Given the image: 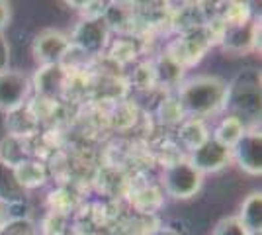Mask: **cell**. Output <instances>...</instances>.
Returning <instances> with one entry per match:
<instances>
[{
    "label": "cell",
    "instance_id": "obj_24",
    "mask_svg": "<svg viewBox=\"0 0 262 235\" xmlns=\"http://www.w3.org/2000/svg\"><path fill=\"white\" fill-rule=\"evenodd\" d=\"M249 235H262V231H249Z\"/></svg>",
    "mask_w": 262,
    "mask_h": 235
},
{
    "label": "cell",
    "instance_id": "obj_15",
    "mask_svg": "<svg viewBox=\"0 0 262 235\" xmlns=\"http://www.w3.org/2000/svg\"><path fill=\"white\" fill-rule=\"evenodd\" d=\"M241 224L247 231H262V192L252 190L241 204V212L237 213Z\"/></svg>",
    "mask_w": 262,
    "mask_h": 235
},
{
    "label": "cell",
    "instance_id": "obj_19",
    "mask_svg": "<svg viewBox=\"0 0 262 235\" xmlns=\"http://www.w3.org/2000/svg\"><path fill=\"white\" fill-rule=\"evenodd\" d=\"M211 235H249V231L237 216H225L215 224Z\"/></svg>",
    "mask_w": 262,
    "mask_h": 235
},
{
    "label": "cell",
    "instance_id": "obj_2",
    "mask_svg": "<svg viewBox=\"0 0 262 235\" xmlns=\"http://www.w3.org/2000/svg\"><path fill=\"white\" fill-rule=\"evenodd\" d=\"M161 182L168 196H172L176 200H190L202 190L204 175L198 173L188 161H176L163 168Z\"/></svg>",
    "mask_w": 262,
    "mask_h": 235
},
{
    "label": "cell",
    "instance_id": "obj_20",
    "mask_svg": "<svg viewBox=\"0 0 262 235\" xmlns=\"http://www.w3.org/2000/svg\"><path fill=\"white\" fill-rule=\"evenodd\" d=\"M8 65H10V44L6 35L0 34V73L8 71Z\"/></svg>",
    "mask_w": 262,
    "mask_h": 235
},
{
    "label": "cell",
    "instance_id": "obj_3",
    "mask_svg": "<svg viewBox=\"0 0 262 235\" xmlns=\"http://www.w3.org/2000/svg\"><path fill=\"white\" fill-rule=\"evenodd\" d=\"M73 49L71 39L65 32L55 30V28H47L41 30L39 34L33 37L32 44V53L33 59L41 65H61V61L69 55V51Z\"/></svg>",
    "mask_w": 262,
    "mask_h": 235
},
{
    "label": "cell",
    "instance_id": "obj_17",
    "mask_svg": "<svg viewBox=\"0 0 262 235\" xmlns=\"http://www.w3.org/2000/svg\"><path fill=\"white\" fill-rule=\"evenodd\" d=\"M157 118L164 125H180L186 120V114L180 106V102L176 96L163 98L157 106Z\"/></svg>",
    "mask_w": 262,
    "mask_h": 235
},
{
    "label": "cell",
    "instance_id": "obj_7",
    "mask_svg": "<svg viewBox=\"0 0 262 235\" xmlns=\"http://www.w3.org/2000/svg\"><path fill=\"white\" fill-rule=\"evenodd\" d=\"M71 45L78 47L86 53H100L110 39V26L104 22V18L100 20H86L82 18L77 24V28L73 30V34L69 35Z\"/></svg>",
    "mask_w": 262,
    "mask_h": 235
},
{
    "label": "cell",
    "instance_id": "obj_16",
    "mask_svg": "<svg viewBox=\"0 0 262 235\" xmlns=\"http://www.w3.org/2000/svg\"><path fill=\"white\" fill-rule=\"evenodd\" d=\"M178 137H180V143L186 149L194 151L196 147L206 143L211 135H209V130L208 125L204 123V120H200V118H186L184 122L180 123Z\"/></svg>",
    "mask_w": 262,
    "mask_h": 235
},
{
    "label": "cell",
    "instance_id": "obj_5",
    "mask_svg": "<svg viewBox=\"0 0 262 235\" xmlns=\"http://www.w3.org/2000/svg\"><path fill=\"white\" fill-rule=\"evenodd\" d=\"M233 163L251 177L262 175V135L260 130L249 127L231 149Z\"/></svg>",
    "mask_w": 262,
    "mask_h": 235
},
{
    "label": "cell",
    "instance_id": "obj_21",
    "mask_svg": "<svg viewBox=\"0 0 262 235\" xmlns=\"http://www.w3.org/2000/svg\"><path fill=\"white\" fill-rule=\"evenodd\" d=\"M10 18H12V6L8 2L0 0V34H4V30L8 28Z\"/></svg>",
    "mask_w": 262,
    "mask_h": 235
},
{
    "label": "cell",
    "instance_id": "obj_11",
    "mask_svg": "<svg viewBox=\"0 0 262 235\" xmlns=\"http://www.w3.org/2000/svg\"><path fill=\"white\" fill-rule=\"evenodd\" d=\"M24 198H26V190L16 179L14 167L0 161V204L2 206H16V204L24 202Z\"/></svg>",
    "mask_w": 262,
    "mask_h": 235
},
{
    "label": "cell",
    "instance_id": "obj_10",
    "mask_svg": "<svg viewBox=\"0 0 262 235\" xmlns=\"http://www.w3.org/2000/svg\"><path fill=\"white\" fill-rule=\"evenodd\" d=\"M65 80L67 75L61 65H47L37 71V77H35V90L47 96V98H55L61 94V90L65 89Z\"/></svg>",
    "mask_w": 262,
    "mask_h": 235
},
{
    "label": "cell",
    "instance_id": "obj_12",
    "mask_svg": "<svg viewBox=\"0 0 262 235\" xmlns=\"http://www.w3.org/2000/svg\"><path fill=\"white\" fill-rule=\"evenodd\" d=\"M247 130H249V127H247V123H245L241 114H229L227 118H223V120L215 125L211 137H213L215 141H219L221 145L233 149V145L245 135Z\"/></svg>",
    "mask_w": 262,
    "mask_h": 235
},
{
    "label": "cell",
    "instance_id": "obj_9",
    "mask_svg": "<svg viewBox=\"0 0 262 235\" xmlns=\"http://www.w3.org/2000/svg\"><path fill=\"white\" fill-rule=\"evenodd\" d=\"M211 45L209 41L208 34H206V30L202 28V30H194V32H190L188 35H184L182 39H178L166 53L168 55H172L182 65V67H188V65H194L198 63L204 53L208 51V47Z\"/></svg>",
    "mask_w": 262,
    "mask_h": 235
},
{
    "label": "cell",
    "instance_id": "obj_18",
    "mask_svg": "<svg viewBox=\"0 0 262 235\" xmlns=\"http://www.w3.org/2000/svg\"><path fill=\"white\" fill-rule=\"evenodd\" d=\"M182 71H184V67L176 61L174 57L168 55V53H164V55L159 59L157 67H155V73H157V82L176 84V82H180V78H182Z\"/></svg>",
    "mask_w": 262,
    "mask_h": 235
},
{
    "label": "cell",
    "instance_id": "obj_6",
    "mask_svg": "<svg viewBox=\"0 0 262 235\" xmlns=\"http://www.w3.org/2000/svg\"><path fill=\"white\" fill-rule=\"evenodd\" d=\"M186 161L196 168L198 173H202L206 177L209 173H219L225 167H229L233 163V157H231L229 147L221 145L213 137H209L206 143L190 151V157Z\"/></svg>",
    "mask_w": 262,
    "mask_h": 235
},
{
    "label": "cell",
    "instance_id": "obj_13",
    "mask_svg": "<svg viewBox=\"0 0 262 235\" xmlns=\"http://www.w3.org/2000/svg\"><path fill=\"white\" fill-rule=\"evenodd\" d=\"M32 159L30 157V145L26 137H16V135H8L0 141V161L10 165V167H18L24 161Z\"/></svg>",
    "mask_w": 262,
    "mask_h": 235
},
{
    "label": "cell",
    "instance_id": "obj_22",
    "mask_svg": "<svg viewBox=\"0 0 262 235\" xmlns=\"http://www.w3.org/2000/svg\"><path fill=\"white\" fill-rule=\"evenodd\" d=\"M151 235H182L178 229H174V227H168V225H164V227H159L157 231H153Z\"/></svg>",
    "mask_w": 262,
    "mask_h": 235
},
{
    "label": "cell",
    "instance_id": "obj_4",
    "mask_svg": "<svg viewBox=\"0 0 262 235\" xmlns=\"http://www.w3.org/2000/svg\"><path fill=\"white\" fill-rule=\"evenodd\" d=\"M32 80L22 71H4L0 73V112L10 114L26 106L32 94Z\"/></svg>",
    "mask_w": 262,
    "mask_h": 235
},
{
    "label": "cell",
    "instance_id": "obj_1",
    "mask_svg": "<svg viewBox=\"0 0 262 235\" xmlns=\"http://www.w3.org/2000/svg\"><path fill=\"white\" fill-rule=\"evenodd\" d=\"M229 84L217 75H196L178 84L176 98L186 118H200L217 114L229 102Z\"/></svg>",
    "mask_w": 262,
    "mask_h": 235
},
{
    "label": "cell",
    "instance_id": "obj_23",
    "mask_svg": "<svg viewBox=\"0 0 262 235\" xmlns=\"http://www.w3.org/2000/svg\"><path fill=\"white\" fill-rule=\"evenodd\" d=\"M8 224V216H6V212H4V206L0 204V231L4 229V225Z\"/></svg>",
    "mask_w": 262,
    "mask_h": 235
},
{
    "label": "cell",
    "instance_id": "obj_8",
    "mask_svg": "<svg viewBox=\"0 0 262 235\" xmlns=\"http://www.w3.org/2000/svg\"><path fill=\"white\" fill-rule=\"evenodd\" d=\"M258 37H260V24L251 20L239 26H227L225 34L221 37V47L229 53L241 55L251 49L258 47Z\"/></svg>",
    "mask_w": 262,
    "mask_h": 235
},
{
    "label": "cell",
    "instance_id": "obj_14",
    "mask_svg": "<svg viewBox=\"0 0 262 235\" xmlns=\"http://www.w3.org/2000/svg\"><path fill=\"white\" fill-rule=\"evenodd\" d=\"M16 170V179L22 184V188L26 192L32 190V188H39L47 182V168L41 161H35V159H28L24 161L22 165L14 167Z\"/></svg>",
    "mask_w": 262,
    "mask_h": 235
}]
</instances>
